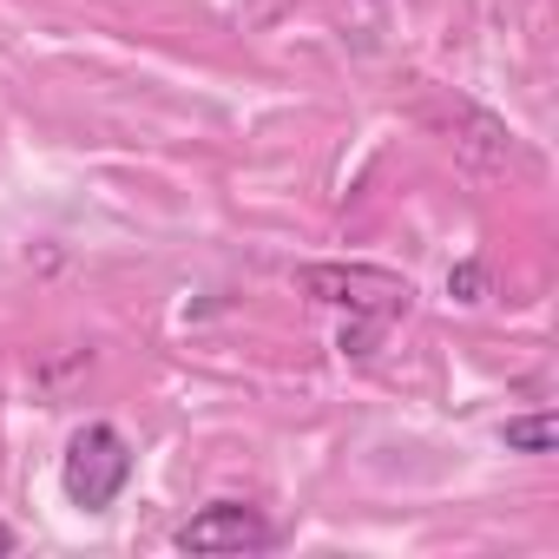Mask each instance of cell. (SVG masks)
I'll list each match as a JSON object with an SVG mask.
<instances>
[{
	"label": "cell",
	"mask_w": 559,
	"mask_h": 559,
	"mask_svg": "<svg viewBox=\"0 0 559 559\" xmlns=\"http://www.w3.org/2000/svg\"><path fill=\"white\" fill-rule=\"evenodd\" d=\"M132 480V441L112 428V421H86L73 441H67V461H60V487L80 513H106Z\"/></svg>",
	"instance_id": "6da1fadb"
},
{
	"label": "cell",
	"mask_w": 559,
	"mask_h": 559,
	"mask_svg": "<svg viewBox=\"0 0 559 559\" xmlns=\"http://www.w3.org/2000/svg\"><path fill=\"white\" fill-rule=\"evenodd\" d=\"M304 290L330 310H349V317H369V323H395L408 317L415 290H408V276L395 270H376V263H310L304 270Z\"/></svg>",
	"instance_id": "7a4b0ae2"
},
{
	"label": "cell",
	"mask_w": 559,
	"mask_h": 559,
	"mask_svg": "<svg viewBox=\"0 0 559 559\" xmlns=\"http://www.w3.org/2000/svg\"><path fill=\"white\" fill-rule=\"evenodd\" d=\"M263 546H276V526L243 500H211L178 526V552H263Z\"/></svg>",
	"instance_id": "3957f363"
},
{
	"label": "cell",
	"mask_w": 559,
	"mask_h": 559,
	"mask_svg": "<svg viewBox=\"0 0 559 559\" xmlns=\"http://www.w3.org/2000/svg\"><path fill=\"white\" fill-rule=\"evenodd\" d=\"M500 435H507L513 454H552V448H559V421H552V415H520V421H507Z\"/></svg>",
	"instance_id": "277c9868"
},
{
	"label": "cell",
	"mask_w": 559,
	"mask_h": 559,
	"mask_svg": "<svg viewBox=\"0 0 559 559\" xmlns=\"http://www.w3.org/2000/svg\"><path fill=\"white\" fill-rule=\"evenodd\" d=\"M448 290H454L461 304H480V290H487V276H480V263H461V270L448 276Z\"/></svg>",
	"instance_id": "5b68a950"
},
{
	"label": "cell",
	"mask_w": 559,
	"mask_h": 559,
	"mask_svg": "<svg viewBox=\"0 0 559 559\" xmlns=\"http://www.w3.org/2000/svg\"><path fill=\"white\" fill-rule=\"evenodd\" d=\"M8 552H14V526H8V520H0V559H8Z\"/></svg>",
	"instance_id": "8992f818"
}]
</instances>
